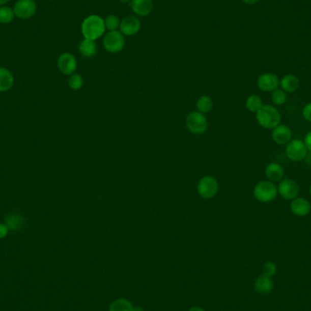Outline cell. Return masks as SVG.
<instances>
[{"label":"cell","mask_w":311,"mask_h":311,"mask_svg":"<svg viewBox=\"0 0 311 311\" xmlns=\"http://www.w3.org/2000/svg\"><path fill=\"white\" fill-rule=\"evenodd\" d=\"M80 29L84 39L96 41L106 32L105 20L98 15H90L83 20Z\"/></svg>","instance_id":"obj_1"},{"label":"cell","mask_w":311,"mask_h":311,"mask_svg":"<svg viewBox=\"0 0 311 311\" xmlns=\"http://www.w3.org/2000/svg\"><path fill=\"white\" fill-rule=\"evenodd\" d=\"M256 120L262 128L273 129L280 124L281 116L277 107L272 105H263L256 113Z\"/></svg>","instance_id":"obj_2"},{"label":"cell","mask_w":311,"mask_h":311,"mask_svg":"<svg viewBox=\"0 0 311 311\" xmlns=\"http://www.w3.org/2000/svg\"><path fill=\"white\" fill-rule=\"evenodd\" d=\"M253 194L257 201L262 203H269L276 199L277 187L269 180H263L255 186Z\"/></svg>","instance_id":"obj_3"},{"label":"cell","mask_w":311,"mask_h":311,"mask_svg":"<svg viewBox=\"0 0 311 311\" xmlns=\"http://www.w3.org/2000/svg\"><path fill=\"white\" fill-rule=\"evenodd\" d=\"M186 126L192 134L202 135L208 130L209 122L204 114L199 111H193L187 117Z\"/></svg>","instance_id":"obj_4"},{"label":"cell","mask_w":311,"mask_h":311,"mask_svg":"<svg viewBox=\"0 0 311 311\" xmlns=\"http://www.w3.org/2000/svg\"><path fill=\"white\" fill-rule=\"evenodd\" d=\"M103 47L112 54L120 53L125 47V36L120 30L108 31L103 38Z\"/></svg>","instance_id":"obj_5"},{"label":"cell","mask_w":311,"mask_h":311,"mask_svg":"<svg viewBox=\"0 0 311 311\" xmlns=\"http://www.w3.org/2000/svg\"><path fill=\"white\" fill-rule=\"evenodd\" d=\"M218 183L212 176H205L197 183L199 195L205 200H210L217 195Z\"/></svg>","instance_id":"obj_6"},{"label":"cell","mask_w":311,"mask_h":311,"mask_svg":"<svg viewBox=\"0 0 311 311\" xmlns=\"http://www.w3.org/2000/svg\"><path fill=\"white\" fill-rule=\"evenodd\" d=\"M286 156L292 161H302L307 156V147L304 141L300 139L290 140L286 147Z\"/></svg>","instance_id":"obj_7"},{"label":"cell","mask_w":311,"mask_h":311,"mask_svg":"<svg viewBox=\"0 0 311 311\" xmlns=\"http://www.w3.org/2000/svg\"><path fill=\"white\" fill-rule=\"evenodd\" d=\"M13 9L16 17L21 19H27L37 13L38 7L35 0H17Z\"/></svg>","instance_id":"obj_8"},{"label":"cell","mask_w":311,"mask_h":311,"mask_svg":"<svg viewBox=\"0 0 311 311\" xmlns=\"http://www.w3.org/2000/svg\"><path fill=\"white\" fill-rule=\"evenodd\" d=\"M299 190L300 188L298 184L293 179H282L277 187V193L285 201H293L298 197Z\"/></svg>","instance_id":"obj_9"},{"label":"cell","mask_w":311,"mask_h":311,"mask_svg":"<svg viewBox=\"0 0 311 311\" xmlns=\"http://www.w3.org/2000/svg\"><path fill=\"white\" fill-rule=\"evenodd\" d=\"M56 64L60 72L66 76H70L74 74L77 68V59L69 52L62 53L59 56Z\"/></svg>","instance_id":"obj_10"},{"label":"cell","mask_w":311,"mask_h":311,"mask_svg":"<svg viewBox=\"0 0 311 311\" xmlns=\"http://www.w3.org/2000/svg\"><path fill=\"white\" fill-rule=\"evenodd\" d=\"M141 30V22L136 16L124 17L120 22V31L125 37H131L137 34Z\"/></svg>","instance_id":"obj_11"},{"label":"cell","mask_w":311,"mask_h":311,"mask_svg":"<svg viewBox=\"0 0 311 311\" xmlns=\"http://www.w3.org/2000/svg\"><path fill=\"white\" fill-rule=\"evenodd\" d=\"M279 78L274 73H264L258 78L257 85L264 92H272L279 87Z\"/></svg>","instance_id":"obj_12"},{"label":"cell","mask_w":311,"mask_h":311,"mask_svg":"<svg viewBox=\"0 0 311 311\" xmlns=\"http://www.w3.org/2000/svg\"><path fill=\"white\" fill-rule=\"evenodd\" d=\"M272 139L277 145H287L292 140V131L287 125L279 124L273 128Z\"/></svg>","instance_id":"obj_13"},{"label":"cell","mask_w":311,"mask_h":311,"mask_svg":"<svg viewBox=\"0 0 311 311\" xmlns=\"http://www.w3.org/2000/svg\"><path fill=\"white\" fill-rule=\"evenodd\" d=\"M153 0H131L130 8L137 17H147L153 10Z\"/></svg>","instance_id":"obj_14"},{"label":"cell","mask_w":311,"mask_h":311,"mask_svg":"<svg viewBox=\"0 0 311 311\" xmlns=\"http://www.w3.org/2000/svg\"><path fill=\"white\" fill-rule=\"evenodd\" d=\"M290 210L298 217H306L310 213L311 204L309 201L303 197H296L291 201Z\"/></svg>","instance_id":"obj_15"},{"label":"cell","mask_w":311,"mask_h":311,"mask_svg":"<svg viewBox=\"0 0 311 311\" xmlns=\"http://www.w3.org/2000/svg\"><path fill=\"white\" fill-rule=\"evenodd\" d=\"M265 175L268 178L269 181L271 182H280L284 175V168L279 164L272 162L269 164L265 168Z\"/></svg>","instance_id":"obj_16"},{"label":"cell","mask_w":311,"mask_h":311,"mask_svg":"<svg viewBox=\"0 0 311 311\" xmlns=\"http://www.w3.org/2000/svg\"><path fill=\"white\" fill-rule=\"evenodd\" d=\"M15 82L13 74L8 68L0 67V92H6L12 89Z\"/></svg>","instance_id":"obj_17"},{"label":"cell","mask_w":311,"mask_h":311,"mask_svg":"<svg viewBox=\"0 0 311 311\" xmlns=\"http://www.w3.org/2000/svg\"><path fill=\"white\" fill-rule=\"evenodd\" d=\"M299 85H300V82L298 77H296L292 74L286 75L282 77L279 82V86L281 87V90L289 93H293L296 90H298Z\"/></svg>","instance_id":"obj_18"},{"label":"cell","mask_w":311,"mask_h":311,"mask_svg":"<svg viewBox=\"0 0 311 311\" xmlns=\"http://www.w3.org/2000/svg\"><path fill=\"white\" fill-rule=\"evenodd\" d=\"M78 51L84 58L90 59L97 54L98 47L94 40L84 39L78 45Z\"/></svg>","instance_id":"obj_19"},{"label":"cell","mask_w":311,"mask_h":311,"mask_svg":"<svg viewBox=\"0 0 311 311\" xmlns=\"http://www.w3.org/2000/svg\"><path fill=\"white\" fill-rule=\"evenodd\" d=\"M25 218L22 215L18 214H10L5 219V224L8 226L9 230L17 231L22 230L25 226Z\"/></svg>","instance_id":"obj_20"},{"label":"cell","mask_w":311,"mask_h":311,"mask_svg":"<svg viewBox=\"0 0 311 311\" xmlns=\"http://www.w3.org/2000/svg\"><path fill=\"white\" fill-rule=\"evenodd\" d=\"M255 290L260 294H269L273 290L271 277L260 276L255 281Z\"/></svg>","instance_id":"obj_21"},{"label":"cell","mask_w":311,"mask_h":311,"mask_svg":"<svg viewBox=\"0 0 311 311\" xmlns=\"http://www.w3.org/2000/svg\"><path fill=\"white\" fill-rule=\"evenodd\" d=\"M134 306L126 298H118L111 303L108 311H133Z\"/></svg>","instance_id":"obj_22"},{"label":"cell","mask_w":311,"mask_h":311,"mask_svg":"<svg viewBox=\"0 0 311 311\" xmlns=\"http://www.w3.org/2000/svg\"><path fill=\"white\" fill-rule=\"evenodd\" d=\"M196 109L202 114L209 113L213 108V100L209 96H202L196 101Z\"/></svg>","instance_id":"obj_23"},{"label":"cell","mask_w":311,"mask_h":311,"mask_svg":"<svg viewBox=\"0 0 311 311\" xmlns=\"http://www.w3.org/2000/svg\"><path fill=\"white\" fill-rule=\"evenodd\" d=\"M262 106L263 102L259 95H250L246 100V107L247 110L250 111L252 113H257Z\"/></svg>","instance_id":"obj_24"},{"label":"cell","mask_w":311,"mask_h":311,"mask_svg":"<svg viewBox=\"0 0 311 311\" xmlns=\"http://www.w3.org/2000/svg\"><path fill=\"white\" fill-rule=\"evenodd\" d=\"M14 9L8 6L0 7V24L8 25L13 21L15 18Z\"/></svg>","instance_id":"obj_25"},{"label":"cell","mask_w":311,"mask_h":311,"mask_svg":"<svg viewBox=\"0 0 311 311\" xmlns=\"http://www.w3.org/2000/svg\"><path fill=\"white\" fill-rule=\"evenodd\" d=\"M68 84L70 90L77 91V90H81L83 88L84 79H83L81 75H79L77 73H74L72 75H70V77L68 78Z\"/></svg>","instance_id":"obj_26"},{"label":"cell","mask_w":311,"mask_h":311,"mask_svg":"<svg viewBox=\"0 0 311 311\" xmlns=\"http://www.w3.org/2000/svg\"><path fill=\"white\" fill-rule=\"evenodd\" d=\"M104 20H105L106 30H108V31H116V30H119V29H120L121 20L118 16L110 14Z\"/></svg>","instance_id":"obj_27"},{"label":"cell","mask_w":311,"mask_h":311,"mask_svg":"<svg viewBox=\"0 0 311 311\" xmlns=\"http://www.w3.org/2000/svg\"><path fill=\"white\" fill-rule=\"evenodd\" d=\"M287 98H288L287 92H285L281 89H277V90L272 91L271 99H272V102L274 105H276V106L284 105L286 101H287Z\"/></svg>","instance_id":"obj_28"},{"label":"cell","mask_w":311,"mask_h":311,"mask_svg":"<svg viewBox=\"0 0 311 311\" xmlns=\"http://www.w3.org/2000/svg\"><path fill=\"white\" fill-rule=\"evenodd\" d=\"M277 272V266L274 264L273 262H266L263 265V268H262V273H263V276L266 277H272Z\"/></svg>","instance_id":"obj_29"},{"label":"cell","mask_w":311,"mask_h":311,"mask_svg":"<svg viewBox=\"0 0 311 311\" xmlns=\"http://www.w3.org/2000/svg\"><path fill=\"white\" fill-rule=\"evenodd\" d=\"M303 117L305 120L311 122V102L307 103L302 111Z\"/></svg>","instance_id":"obj_30"},{"label":"cell","mask_w":311,"mask_h":311,"mask_svg":"<svg viewBox=\"0 0 311 311\" xmlns=\"http://www.w3.org/2000/svg\"><path fill=\"white\" fill-rule=\"evenodd\" d=\"M9 230L5 223H0V239H3L9 234Z\"/></svg>","instance_id":"obj_31"},{"label":"cell","mask_w":311,"mask_h":311,"mask_svg":"<svg viewBox=\"0 0 311 311\" xmlns=\"http://www.w3.org/2000/svg\"><path fill=\"white\" fill-rule=\"evenodd\" d=\"M304 143L307 147V150L311 151V131L307 133L306 136H305V139H304Z\"/></svg>","instance_id":"obj_32"},{"label":"cell","mask_w":311,"mask_h":311,"mask_svg":"<svg viewBox=\"0 0 311 311\" xmlns=\"http://www.w3.org/2000/svg\"><path fill=\"white\" fill-rule=\"evenodd\" d=\"M305 163L307 164V166L311 167V151H308L307 154V156H306V158H305Z\"/></svg>","instance_id":"obj_33"},{"label":"cell","mask_w":311,"mask_h":311,"mask_svg":"<svg viewBox=\"0 0 311 311\" xmlns=\"http://www.w3.org/2000/svg\"><path fill=\"white\" fill-rule=\"evenodd\" d=\"M243 3L247 5H254L258 3L260 0H241Z\"/></svg>","instance_id":"obj_34"},{"label":"cell","mask_w":311,"mask_h":311,"mask_svg":"<svg viewBox=\"0 0 311 311\" xmlns=\"http://www.w3.org/2000/svg\"><path fill=\"white\" fill-rule=\"evenodd\" d=\"M188 311H206L204 308H202L201 307H192L188 309Z\"/></svg>","instance_id":"obj_35"},{"label":"cell","mask_w":311,"mask_h":311,"mask_svg":"<svg viewBox=\"0 0 311 311\" xmlns=\"http://www.w3.org/2000/svg\"><path fill=\"white\" fill-rule=\"evenodd\" d=\"M9 2H10V0H0V7L6 6Z\"/></svg>","instance_id":"obj_36"},{"label":"cell","mask_w":311,"mask_h":311,"mask_svg":"<svg viewBox=\"0 0 311 311\" xmlns=\"http://www.w3.org/2000/svg\"><path fill=\"white\" fill-rule=\"evenodd\" d=\"M133 311H144V308L141 307H134Z\"/></svg>","instance_id":"obj_37"},{"label":"cell","mask_w":311,"mask_h":311,"mask_svg":"<svg viewBox=\"0 0 311 311\" xmlns=\"http://www.w3.org/2000/svg\"><path fill=\"white\" fill-rule=\"evenodd\" d=\"M119 1L121 2V3H128V2H130L131 0H119Z\"/></svg>","instance_id":"obj_38"},{"label":"cell","mask_w":311,"mask_h":311,"mask_svg":"<svg viewBox=\"0 0 311 311\" xmlns=\"http://www.w3.org/2000/svg\"><path fill=\"white\" fill-rule=\"evenodd\" d=\"M309 192H310V196H311V184H310V187H309Z\"/></svg>","instance_id":"obj_39"},{"label":"cell","mask_w":311,"mask_h":311,"mask_svg":"<svg viewBox=\"0 0 311 311\" xmlns=\"http://www.w3.org/2000/svg\"><path fill=\"white\" fill-rule=\"evenodd\" d=\"M50 1H54V0H50Z\"/></svg>","instance_id":"obj_40"}]
</instances>
